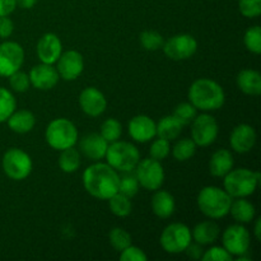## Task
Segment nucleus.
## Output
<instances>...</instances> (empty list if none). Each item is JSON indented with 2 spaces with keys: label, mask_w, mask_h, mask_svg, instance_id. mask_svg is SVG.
I'll list each match as a JSON object with an SVG mask.
<instances>
[{
  "label": "nucleus",
  "mask_w": 261,
  "mask_h": 261,
  "mask_svg": "<svg viewBox=\"0 0 261 261\" xmlns=\"http://www.w3.org/2000/svg\"><path fill=\"white\" fill-rule=\"evenodd\" d=\"M119 181L117 171L107 163H94L83 172L84 189L99 200H107L119 193Z\"/></svg>",
  "instance_id": "obj_1"
},
{
  "label": "nucleus",
  "mask_w": 261,
  "mask_h": 261,
  "mask_svg": "<svg viewBox=\"0 0 261 261\" xmlns=\"http://www.w3.org/2000/svg\"><path fill=\"white\" fill-rule=\"evenodd\" d=\"M190 103L201 111H216L224 105L226 94L217 82L201 78L194 82L189 89Z\"/></svg>",
  "instance_id": "obj_2"
},
{
  "label": "nucleus",
  "mask_w": 261,
  "mask_h": 261,
  "mask_svg": "<svg viewBox=\"0 0 261 261\" xmlns=\"http://www.w3.org/2000/svg\"><path fill=\"white\" fill-rule=\"evenodd\" d=\"M232 196L226 190L217 186H206L198 195V206L204 216L219 219L229 213Z\"/></svg>",
  "instance_id": "obj_3"
},
{
  "label": "nucleus",
  "mask_w": 261,
  "mask_h": 261,
  "mask_svg": "<svg viewBox=\"0 0 261 261\" xmlns=\"http://www.w3.org/2000/svg\"><path fill=\"white\" fill-rule=\"evenodd\" d=\"M260 182V173L247 168L229 171L224 176V190L232 198H246L255 193Z\"/></svg>",
  "instance_id": "obj_4"
},
{
  "label": "nucleus",
  "mask_w": 261,
  "mask_h": 261,
  "mask_svg": "<svg viewBox=\"0 0 261 261\" xmlns=\"http://www.w3.org/2000/svg\"><path fill=\"white\" fill-rule=\"evenodd\" d=\"M105 157L107 160V165L120 172H130L135 170L140 160L139 150L134 144L119 140L111 143V145L107 147Z\"/></svg>",
  "instance_id": "obj_5"
},
{
  "label": "nucleus",
  "mask_w": 261,
  "mask_h": 261,
  "mask_svg": "<svg viewBox=\"0 0 261 261\" xmlns=\"http://www.w3.org/2000/svg\"><path fill=\"white\" fill-rule=\"evenodd\" d=\"M45 138L47 144L56 150H64L78 142V130L68 119H56L48 124Z\"/></svg>",
  "instance_id": "obj_6"
},
{
  "label": "nucleus",
  "mask_w": 261,
  "mask_h": 261,
  "mask_svg": "<svg viewBox=\"0 0 261 261\" xmlns=\"http://www.w3.org/2000/svg\"><path fill=\"white\" fill-rule=\"evenodd\" d=\"M3 170L12 180H24L32 171V160L24 150L10 148L3 155Z\"/></svg>",
  "instance_id": "obj_7"
},
{
  "label": "nucleus",
  "mask_w": 261,
  "mask_h": 261,
  "mask_svg": "<svg viewBox=\"0 0 261 261\" xmlns=\"http://www.w3.org/2000/svg\"><path fill=\"white\" fill-rule=\"evenodd\" d=\"M191 239V231L186 224L172 223L163 229L160 242L163 250L168 254H180L185 251Z\"/></svg>",
  "instance_id": "obj_8"
},
{
  "label": "nucleus",
  "mask_w": 261,
  "mask_h": 261,
  "mask_svg": "<svg viewBox=\"0 0 261 261\" xmlns=\"http://www.w3.org/2000/svg\"><path fill=\"white\" fill-rule=\"evenodd\" d=\"M135 176L140 186L152 191L158 190L165 181V171H163L162 165L160 161H155L153 158L139 161L135 167Z\"/></svg>",
  "instance_id": "obj_9"
},
{
  "label": "nucleus",
  "mask_w": 261,
  "mask_h": 261,
  "mask_svg": "<svg viewBox=\"0 0 261 261\" xmlns=\"http://www.w3.org/2000/svg\"><path fill=\"white\" fill-rule=\"evenodd\" d=\"M218 137V122L208 114L196 115L191 122V139L199 147H208Z\"/></svg>",
  "instance_id": "obj_10"
},
{
  "label": "nucleus",
  "mask_w": 261,
  "mask_h": 261,
  "mask_svg": "<svg viewBox=\"0 0 261 261\" xmlns=\"http://www.w3.org/2000/svg\"><path fill=\"white\" fill-rule=\"evenodd\" d=\"M166 56L171 60H186L190 59L198 50V42L191 35H176L166 41L162 46Z\"/></svg>",
  "instance_id": "obj_11"
},
{
  "label": "nucleus",
  "mask_w": 261,
  "mask_h": 261,
  "mask_svg": "<svg viewBox=\"0 0 261 261\" xmlns=\"http://www.w3.org/2000/svg\"><path fill=\"white\" fill-rule=\"evenodd\" d=\"M24 61L22 46L13 41L0 43V76H10L19 70Z\"/></svg>",
  "instance_id": "obj_12"
},
{
  "label": "nucleus",
  "mask_w": 261,
  "mask_h": 261,
  "mask_svg": "<svg viewBox=\"0 0 261 261\" xmlns=\"http://www.w3.org/2000/svg\"><path fill=\"white\" fill-rule=\"evenodd\" d=\"M222 240H223V247L232 256L233 255L242 256L250 249V233L241 224L229 226L224 231Z\"/></svg>",
  "instance_id": "obj_13"
},
{
  "label": "nucleus",
  "mask_w": 261,
  "mask_h": 261,
  "mask_svg": "<svg viewBox=\"0 0 261 261\" xmlns=\"http://www.w3.org/2000/svg\"><path fill=\"white\" fill-rule=\"evenodd\" d=\"M58 73L59 76L65 81H74L82 74L84 68L83 56L78 51H66L61 54L60 58L58 59Z\"/></svg>",
  "instance_id": "obj_14"
},
{
  "label": "nucleus",
  "mask_w": 261,
  "mask_h": 261,
  "mask_svg": "<svg viewBox=\"0 0 261 261\" xmlns=\"http://www.w3.org/2000/svg\"><path fill=\"white\" fill-rule=\"evenodd\" d=\"M30 82L35 88L41 89V91H47V89L54 88L59 82V73L56 68H54L51 64L41 63L40 65H36L31 69Z\"/></svg>",
  "instance_id": "obj_15"
},
{
  "label": "nucleus",
  "mask_w": 261,
  "mask_h": 261,
  "mask_svg": "<svg viewBox=\"0 0 261 261\" xmlns=\"http://www.w3.org/2000/svg\"><path fill=\"white\" fill-rule=\"evenodd\" d=\"M79 105L84 114L92 117H97L105 112L107 107V101L102 92H99L94 87H88L82 91L81 96H79Z\"/></svg>",
  "instance_id": "obj_16"
},
{
  "label": "nucleus",
  "mask_w": 261,
  "mask_h": 261,
  "mask_svg": "<svg viewBox=\"0 0 261 261\" xmlns=\"http://www.w3.org/2000/svg\"><path fill=\"white\" fill-rule=\"evenodd\" d=\"M232 149L237 153H247L254 148L256 143V132L251 125L240 124L232 130L229 137Z\"/></svg>",
  "instance_id": "obj_17"
},
{
  "label": "nucleus",
  "mask_w": 261,
  "mask_h": 261,
  "mask_svg": "<svg viewBox=\"0 0 261 261\" xmlns=\"http://www.w3.org/2000/svg\"><path fill=\"white\" fill-rule=\"evenodd\" d=\"M61 51H63L61 41L55 33H46L37 43V56L41 63L53 65L60 58Z\"/></svg>",
  "instance_id": "obj_18"
},
{
  "label": "nucleus",
  "mask_w": 261,
  "mask_h": 261,
  "mask_svg": "<svg viewBox=\"0 0 261 261\" xmlns=\"http://www.w3.org/2000/svg\"><path fill=\"white\" fill-rule=\"evenodd\" d=\"M129 134L135 142L147 143L157 135L155 122L145 115L134 116L129 122Z\"/></svg>",
  "instance_id": "obj_19"
},
{
  "label": "nucleus",
  "mask_w": 261,
  "mask_h": 261,
  "mask_svg": "<svg viewBox=\"0 0 261 261\" xmlns=\"http://www.w3.org/2000/svg\"><path fill=\"white\" fill-rule=\"evenodd\" d=\"M107 147H109V143L103 139L101 134H97V133L84 135L79 142L82 153L92 161H99L105 158Z\"/></svg>",
  "instance_id": "obj_20"
},
{
  "label": "nucleus",
  "mask_w": 261,
  "mask_h": 261,
  "mask_svg": "<svg viewBox=\"0 0 261 261\" xmlns=\"http://www.w3.org/2000/svg\"><path fill=\"white\" fill-rule=\"evenodd\" d=\"M233 167V157L227 149H218L209 161V171L216 177H224Z\"/></svg>",
  "instance_id": "obj_21"
},
{
  "label": "nucleus",
  "mask_w": 261,
  "mask_h": 261,
  "mask_svg": "<svg viewBox=\"0 0 261 261\" xmlns=\"http://www.w3.org/2000/svg\"><path fill=\"white\" fill-rule=\"evenodd\" d=\"M237 86L244 93L259 96L261 93V75L259 71L245 69L237 75Z\"/></svg>",
  "instance_id": "obj_22"
},
{
  "label": "nucleus",
  "mask_w": 261,
  "mask_h": 261,
  "mask_svg": "<svg viewBox=\"0 0 261 261\" xmlns=\"http://www.w3.org/2000/svg\"><path fill=\"white\" fill-rule=\"evenodd\" d=\"M175 199L167 191L160 190L152 198V211L160 218H170L175 212Z\"/></svg>",
  "instance_id": "obj_23"
},
{
  "label": "nucleus",
  "mask_w": 261,
  "mask_h": 261,
  "mask_svg": "<svg viewBox=\"0 0 261 261\" xmlns=\"http://www.w3.org/2000/svg\"><path fill=\"white\" fill-rule=\"evenodd\" d=\"M8 125H9L10 130L18 134H25L30 133L33 129L36 124L35 115L27 110H19V111H14L7 120Z\"/></svg>",
  "instance_id": "obj_24"
},
{
  "label": "nucleus",
  "mask_w": 261,
  "mask_h": 261,
  "mask_svg": "<svg viewBox=\"0 0 261 261\" xmlns=\"http://www.w3.org/2000/svg\"><path fill=\"white\" fill-rule=\"evenodd\" d=\"M191 236L199 245H211L218 239L219 227L218 224L212 221L201 222V223L196 224Z\"/></svg>",
  "instance_id": "obj_25"
},
{
  "label": "nucleus",
  "mask_w": 261,
  "mask_h": 261,
  "mask_svg": "<svg viewBox=\"0 0 261 261\" xmlns=\"http://www.w3.org/2000/svg\"><path fill=\"white\" fill-rule=\"evenodd\" d=\"M182 125L180 124L175 116H165L160 120L158 124H155V130H157L158 138L168 140H175L182 132Z\"/></svg>",
  "instance_id": "obj_26"
},
{
  "label": "nucleus",
  "mask_w": 261,
  "mask_h": 261,
  "mask_svg": "<svg viewBox=\"0 0 261 261\" xmlns=\"http://www.w3.org/2000/svg\"><path fill=\"white\" fill-rule=\"evenodd\" d=\"M229 213L239 223H250L255 217V206L244 198H239V200L232 201Z\"/></svg>",
  "instance_id": "obj_27"
},
{
  "label": "nucleus",
  "mask_w": 261,
  "mask_h": 261,
  "mask_svg": "<svg viewBox=\"0 0 261 261\" xmlns=\"http://www.w3.org/2000/svg\"><path fill=\"white\" fill-rule=\"evenodd\" d=\"M81 166V154L74 147L66 148L61 150V154L59 157V167L65 173H73Z\"/></svg>",
  "instance_id": "obj_28"
},
{
  "label": "nucleus",
  "mask_w": 261,
  "mask_h": 261,
  "mask_svg": "<svg viewBox=\"0 0 261 261\" xmlns=\"http://www.w3.org/2000/svg\"><path fill=\"white\" fill-rule=\"evenodd\" d=\"M107 200H109L110 211L115 216L127 217L132 213V201H130V198L122 195L121 193H116L111 198L107 199Z\"/></svg>",
  "instance_id": "obj_29"
},
{
  "label": "nucleus",
  "mask_w": 261,
  "mask_h": 261,
  "mask_svg": "<svg viewBox=\"0 0 261 261\" xmlns=\"http://www.w3.org/2000/svg\"><path fill=\"white\" fill-rule=\"evenodd\" d=\"M195 150L196 144L194 143V140L185 138V139H181L176 143L175 147L172 148V154L175 160L180 161V162H185V161L190 160L195 154Z\"/></svg>",
  "instance_id": "obj_30"
},
{
  "label": "nucleus",
  "mask_w": 261,
  "mask_h": 261,
  "mask_svg": "<svg viewBox=\"0 0 261 261\" xmlns=\"http://www.w3.org/2000/svg\"><path fill=\"white\" fill-rule=\"evenodd\" d=\"M17 102L14 96L8 89L0 87V122H4L9 119L10 115L15 111Z\"/></svg>",
  "instance_id": "obj_31"
},
{
  "label": "nucleus",
  "mask_w": 261,
  "mask_h": 261,
  "mask_svg": "<svg viewBox=\"0 0 261 261\" xmlns=\"http://www.w3.org/2000/svg\"><path fill=\"white\" fill-rule=\"evenodd\" d=\"M138 191H139V181H138L137 176L132 173V171L125 172V175L120 177L119 193L132 199L133 196L137 195Z\"/></svg>",
  "instance_id": "obj_32"
},
{
  "label": "nucleus",
  "mask_w": 261,
  "mask_h": 261,
  "mask_svg": "<svg viewBox=\"0 0 261 261\" xmlns=\"http://www.w3.org/2000/svg\"><path fill=\"white\" fill-rule=\"evenodd\" d=\"M99 134L103 137L107 143H114L120 139L122 134V126L116 119H107L101 125V133Z\"/></svg>",
  "instance_id": "obj_33"
},
{
  "label": "nucleus",
  "mask_w": 261,
  "mask_h": 261,
  "mask_svg": "<svg viewBox=\"0 0 261 261\" xmlns=\"http://www.w3.org/2000/svg\"><path fill=\"white\" fill-rule=\"evenodd\" d=\"M109 240L111 246L120 252L132 245V236L124 228H120V227H116V228L110 231Z\"/></svg>",
  "instance_id": "obj_34"
},
{
  "label": "nucleus",
  "mask_w": 261,
  "mask_h": 261,
  "mask_svg": "<svg viewBox=\"0 0 261 261\" xmlns=\"http://www.w3.org/2000/svg\"><path fill=\"white\" fill-rule=\"evenodd\" d=\"M140 43L147 51H157L162 48L165 40L160 32L155 31H144L140 33Z\"/></svg>",
  "instance_id": "obj_35"
},
{
  "label": "nucleus",
  "mask_w": 261,
  "mask_h": 261,
  "mask_svg": "<svg viewBox=\"0 0 261 261\" xmlns=\"http://www.w3.org/2000/svg\"><path fill=\"white\" fill-rule=\"evenodd\" d=\"M244 42L247 50L251 51V53H261V28L259 25L250 27L249 30L246 31L244 37Z\"/></svg>",
  "instance_id": "obj_36"
},
{
  "label": "nucleus",
  "mask_w": 261,
  "mask_h": 261,
  "mask_svg": "<svg viewBox=\"0 0 261 261\" xmlns=\"http://www.w3.org/2000/svg\"><path fill=\"white\" fill-rule=\"evenodd\" d=\"M196 111L198 110L193 106L191 103H180L173 111V116L180 121V124L182 126H186V125H190L193 122V120L196 117Z\"/></svg>",
  "instance_id": "obj_37"
},
{
  "label": "nucleus",
  "mask_w": 261,
  "mask_h": 261,
  "mask_svg": "<svg viewBox=\"0 0 261 261\" xmlns=\"http://www.w3.org/2000/svg\"><path fill=\"white\" fill-rule=\"evenodd\" d=\"M170 142L162 138H158L150 145V158L155 161H163L165 158H167V155L170 154Z\"/></svg>",
  "instance_id": "obj_38"
},
{
  "label": "nucleus",
  "mask_w": 261,
  "mask_h": 261,
  "mask_svg": "<svg viewBox=\"0 0 261 261\" xmlns=\"http://www.w3.org/2000/svg\"><path fill=\"white\" fill-rule=\"evenodd\" d=\"M239 9L244 17H259L261 14V0H240Z\"/></svg>",
  "instance_id": "obj_39"
},
{
  "label": "nucleus",
  "mask_w": 261,
  "mask_h": 261,
  "mask_svg": "<svg viewBox=\"0 0 261 261\" xmlns=\"http://www.w3.org/2000/svg\"><path fill=\"white\" fill-rule=\"evenodd\" d=\"M8 78H9V84L13 91L22 93V92H25L30 88V76H28V74L23 73V71L17 70Z\"/></svg>",
  "instance_id": "obj_40"
},
{
  "label": "nucleus",
  "mask_w": 261,
  "mask_h": 261,
  "mask_svg": "<svg viewBox=\"0 0 261 261\" xmlns=\"http://www.w3.org/2000/svg\"><path fill=\"white\" fill-rule=\"evenodd\" d=\"M204 261H232V255L224 247L213 246L206 250L201 256Z\"/></svg>",
  "instance_id": "obj_41"
},
{
  "label": "nucleus",
  "mask_w": 261,
  "mask_h": 261,
  "mask_svg": "<svg viewBox=\"0 0 261 261\" xmlns=\"http://www.w3.org/2000/svg\"><path fill=\"white\" fill-rule=\"evenodd\" d=\"M120 260L121 261H145L147 260V255L144 254L142 249L135 246H127L126 249L122 250L121 255H120Z\"/></svg>",
  "instance_id": "obj_42"
},
{
  "label": "nucleus",
  "mask_w": 261,
  "mask_h": 261,
  "mask_svg": "<svg viewBox=\"0 0 261 261\" xmlns=\"http://www.w3.org/2000/svg\"><path fill=\"white\" fill-rule=\"evenodd\" d=\"M14 31V24L8 15L0 17V38H8Z\"/></svg>",
  "instance_id": "obj_43"
},
{
  "label": "nucleus",
  "mask_w": 261,
  "mask_h": 261,
  "mask_svg": "<svg viewBox=\"0 0 261 261\" xmlns=\"http://www.w3.org/2000/svg\"><path fill=\"white\" fill-rule=\"evenodd\" d=\"M204 250L201 249V245H199L198 242L196 244H189V246L186 247L185 251L186 255H188L189 257H191V259H201V256H203L204 254Z\"/></svg>",
  "instance_id": "obj_44"
},
{
  "label": "nucleus",
  "mask_w": 261,
  "mask_h": 261,
  "mask_svg": "<svg viewBox=\"0 0 261 261\" xmlns=\"http://www.w3.org/2000/svg\"><path fill=\"white\" fill-rule=\"evenodd\" d=\"M15 7H17L15 0H0V17L12 14Z\"/></svg>",
  "instance_id": "obj_45"
},
{
  "label": "nucleus",
  "mask_w": 261,
  "mask_h": 261,
  "mask_svg": "<svg viewBox=\"0 0 261 261\" xmlns=\"http://www.w3.org/2000/svg\"><path fill=\"white\" fill-rule=\"evenodd\" d=\"M15 2H17V5H19L23 9H31L37 0H15Z\"/></svg>",
  "instance_id": "obj_46"
},
{
  "label": "nucleus",
  "mask_w": 261,
  "mask_h": 261,
  "mask_svg": "<svg viewBox=\"0 0 261 261\" xmlns=\"http://www.w3.org/2000/svg\"><path fill=\"white\" fill-rule=\"evenodd\" d=\"M254 233L255 237L257 240H261V218L256 219V223H255V228H254Z\"/></svg>",
  "instance_id": "obj_47"
}]
</instances>
